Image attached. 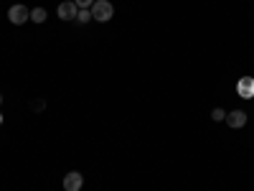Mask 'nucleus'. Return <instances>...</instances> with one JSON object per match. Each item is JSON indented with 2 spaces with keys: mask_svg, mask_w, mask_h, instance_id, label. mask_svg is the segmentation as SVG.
<instances>
[{
  "mask_svg": "<svg viewBox=\"0 0 254 191\" xmlns=\"http://www.w3.org/2000/svg\"><path fill=\"white\" fill-rule=\"evenodd\" d=\"M0 102H3V99H0Z\"/></svg>",
  "mask_w": 254,
  "mask_h": 191,
  "instance_id": "11",
  "label": "nucleus"
},
{
  "mask_svg": "<svg viewBox=\"0 0 254 191\" xmlns=\"http://www.w3.org/2000/svg\"><path fill=\"white\" fill-rule=\"evenodd\" d=\"M31 18V10L26 8V5H10V10H8V20L13 26H20V23H26V20Z\"/></svg>",
  "mask_w": 254,
  "mask_h": 191,
  "instance_id": "2",
  "label": "nucleus"
},
{
  "mask_svg": "<svg viewBox=\"0 0 254 191\" xmlns=\"http://www.w3.org/2000/svg\"><path fill=\"white\" fill-rule=\"evenodd\" d=\"M237 95L242 99H252L254 97V77H242L237 82Z\"/></svg>",
  "mask_w": 254,
  "mask_h": 191,
  "instance_id": "3",
  "label": "nucleus"
},
{
  "mask_svg": "<svg viewBox=\"0 0 254 191\" xmlns=\"http://www.w3.org/2000/svg\"><path fill=\"white\" fill-rule=\"evenodd\" d=\"M211 120H214V122H224V120H226V112H224L221 107H216L214 112H211Z\"/></svg>",
  "mask_w": 254,
  "mask_h": 191,
  "instance_id": "9",
  "label": "nucleus"
},
{
  "mask_svg": "<svg viewBox=\"0 0 254 191\" xmlns=\"http://www.w3.org/2000/svg\"><path fill=\"white\" fill-rule=\"evenodd\" d=\"M81 186H84V179L79 171H69L64 176V191H79Z\"/></svg>",
  "mask_w": 254,
  "mask_h": 191,
  "instance_id": "4",
  "label": "nucleus"
},
{
  "mask_svg": "<svg viewBox=\"0 0 254 191\" xmlns=\"http://www.w3.org/2000/svg\"><path fill=\"white\" fill-rule=\"evenodd\" d=\"M74 3H76L79 10H89V8L94 5V0H74Z\"/></svg>",
  "mask_w": 254,
  "mask_h": 191,
  "instance_id": "10",
  "label": "nucleus"
},
{
  "mask_svg": "<svg viewBox=\"0 0 254 191\" xmlns=\"http://www.w3.org/2000/svg\"><path fill=\"white\" fill-rule=\"evenodd\" d=\"M76 13H79V8H76L74 0H66V3L59 5V18L61 20H76Z\"/></svg>",
  "mask_w": 254,
  "mask_h": 191,
  "instance_id": "5",
  "label": "nucleus"
},
{
  "mask_svg": "<svg viewBox=\"0 0 254 191\" xmlns=\"http://www.w3.org/2000/svg\"><path fill=\"white\" fill-rule=\"evenodd\" d=\"M89 10H92V18L99 20V23H107V20H112V15H115V8H112L110 0H94V5Z\"/></svg>",
  "mask_w": 254,
  "mask_h": 191,
  "instance_id": "1",
  "label": "nucleus"
},
{
  "mask_svg": "<svg viewBox=\"0 0 254 191\" xmlns=\"http://www.w3.org/2000/svg\"><path fill=\"white\" fill-rule=\"evenodd\" d=\"M76 20H79V23H89V20H92V10H79Z\"/></svg>",
  "mask_w": 254,
  "mask_h": 191,
  "instance_id": "8",
  "label": "nucleus"
},
{
  "mask_svg": "<svg viewBox=\"0 0 254 191\" xmlns=\"http://www.w3.org/2000/svg\"><path fill=\"white\" fill-rule=\"evenodd\" d=\"M31 20H33V23H44V20H46V10L44 8H33L31 10Z\"/></svg>",
  "mask_w": 254,
  "mask_h": 191,
  "instance_id": "7",
  "label": "nucleus"
},
{
  "mask_svg": "<svg viewBox=\"0 0 254 191\" xmlns=\"http://www.w3.org/2000/svg\"><path fill=\"white\" fill-rule=\"evenodd\" d=\"M226 122H229V127H244L247 125V112L244 110H231L229 115H226Z\"/></svg>",
  "mask_w": 254,
  "mask_h": 191,
  "instance_id": "6",
  "label": "nucleus"
}]
</instances>
